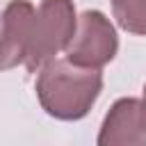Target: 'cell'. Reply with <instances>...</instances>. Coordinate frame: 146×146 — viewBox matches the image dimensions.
<instances>
[{"label": "cell", "instance_id": "6da1fadb", "mask_svg": "<svg viewBox=\"0 0 146 146\" xmlns=\"http://www.w3.org/2000/svg\"><path fill=\"white\" fill-rule=\"evenodd\" d=\"M34 89L46 114L59 121H80L103 91V73L68 59H50L39 68Z\"/></svg>", "mask_w": 146, "mask_h": 146}, {"label": "cell", "instance_id": "7a4b0ae2", "mask_svg": "<svg viewBox=\"0 0 146 146\" xmlns=\"http://www.w3.org/2000/svg\"><path fill=\"white\" fill-rule=\"evenodd\" d=\"M75 23L78 16L73 0H41L34 14L32 41L23 66L30 73H34L46 62L55 59V55L68 46L75 32Z\"/></svg>", "mask_w": 146, "mask_h": 146}, {"label": "cell", "instance_id": "3957f363", "mask_svg": "<svg viewBox=\"0 0 146 146\" xmlns=\"http://www.w3.org/2000/svg\"><path fill=\"white\" fill-rule=\"evenodd\" d=\"M66 59L78 66L103 68L119 52V36L110 18L98 9H87L78 16L75 32L68 41Z\"/></svg>", "mask_w": 146, "mask_h": 146}, {"label": "cell", "instance_id": "277c9868", "mask_svg": "<svg viewBox=\"0 0 146 146\" xmlns=\"http://www.w3.org/2000/svg\"><path fill=\"white\" fill-rule=\"evenodd\" d=\"M34 5L30 0H11L0 18V71L16 68L25 64L32 25H34Z\"/></svg>", "mask_w": 146, "mask_h": 146}, {"label": "cell", "instance_id": "5b68a950", "mask_svg": "<svg viewBox=\"0 0 146 146\" xmlns=\"http://www.w3.org/2000/svg\"><path fill=\"white\" fill-rule=\"evenodd\" d=\"M98 146H146V100L119 98L103 119Z\"/></svg>", "mask_w": 146, "mask_h": 146}, {"label": "cell", "instance_id": "8992f818", "mask_svg": "<svg viewBox=\"0 0 146 146\" xmlns=\"http://www.w3.org/2000/svg\"><path fill=\"white\" fill-rule=\"evenodd\" d=\"M112 11L121 30L146 36V0H112Z\"/></svg>", "mask_w": 146, "mask_h": 146}, {"label": "cell", "instance_id": "52a82bcc", "mask_svg": "<svg viewBox=\"0 0 146 146\" xmlns=\"http://www.w3.org/2000/svg\"><path fill=\"white\" fill-rule=\"evenodd\" d=\"M144 100H146V84H144Z\"/></svg>", "mask_w": 146, "mask_h": 146}]
</instances>
